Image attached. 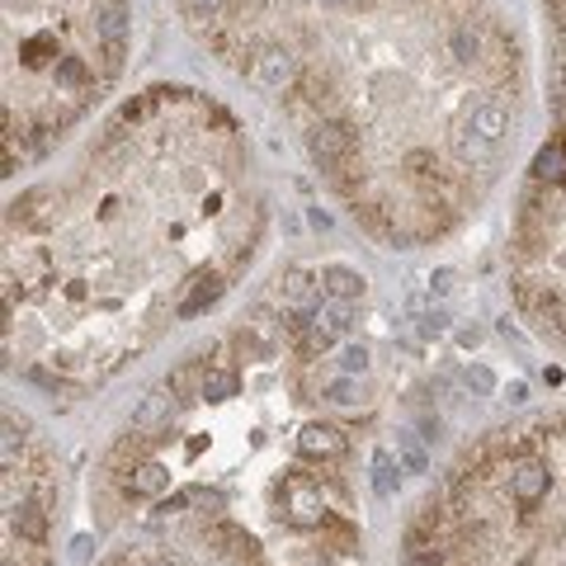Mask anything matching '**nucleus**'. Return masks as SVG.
<instances>
[{
  "instance_id": "nucleus-1",
  "label": "nucleus",
  "mask_w": 566,
  "mask_h": 566,
  "mask_svg": "<svg viewBox=\"0 0 566 566\" xmlns=\"http://www.w3.org/2000/svg\"><path fill=\"white\" fill-rule=\"evenodd\" d=\"M374 397L364 279L297 264L133 406L91 520L193 566H364Z\"/></svg>"
},
{
  "instance_id": "nucleus-2",
  "label": "nucleus",
  "mask_w": 566,
  "mask_h": 566,
  "mask_svg": "<svg viewBox=\"0 0 566 566\" xmlns=\"http://www.w3.org/2000/svg\"><path fill=\"white\" fill-rule=\"evenodd\" d=\"M270 185L241 118L156 81L6 208V364L81 401L199 322L251 274Z\"/></svg>"
},
{
  "instance_id": "nucleus-3",
  "label": "nucleus",
  "mask_w": 566,
  "mask_h": 566,
  "mask_svg": "<svg viewBox=\"0 0 566 566\" xmlns=\"http://www.w3.org/2000/svg\"><path fill=\"white\" fill-rule=\"evenodd\" d=\"M189 39L289 123L368 241L444 245L528 123V57L495 0H175Z\"/></svg>"
},
{
  "instance_id": "nucleus-4",
  "label": "nucleus",
  "mask_w": 566,
  "mask_h": 566,
  "mask_svg": "<svg viewBox=\"0 0 566 566\" xmlns=\"http://www.w3.org/2000/svg\"><path fill=\"white\" fill-rule=\"evenodd\" d=\"M401 566H566V411L476 434L406 515Z\"/></svg>"
},
{
  "instance_id": "nucleus-5",
  "label": "nucleus",
  "mask_w": 566,
  "mask_h": 566,
  "mask_svg": "<svg viewBox=\"0 0 566 566\" xmlns=\"http://www.w3.org/2000/svg\"><path fill=\"white\" fill-rule=\"evenodd\" d=\"M133 0H6V170H33L118 85Z\"/></svg>"
},
{
  "instance_id": "nucleus-6",
  "label": "nucleus",
  "mask_w": 566,
  "mask_h": 566,
  "mask_svg": "<svg viewBox=\"0 0 566 566\" xmlns=\"http://www.w3.org/2000/svg\"><path fill=\"white\" fill-rule=\"evenodd\" d=\"M538 6L547 20V137L515 193L505 279L520 322L566 354V0Z\"/></svg>"
},
{
  "instance_id": "nucleus-7",
  "label": "nucleus",
  "mask_w": 566,
  "mask_h": 566,
  "mask_svg": "<svg viewBox=\"0 0 566 566\" xmlns=\"http://www.w3.org/2000/svg\"><path fill=\"white\" fill-rule=\"evenodd\" d=\"M66 534V472L48 430L6 406V553L0 566H57Z\"/></svg>"
},
{
  "instance_id": "nucleus-8",
  "label": "nucleus",
  "mask_w": 566,
  "mask_h": 566,
  "mask_svg": "<svg viewBox=\"0 0 566 566\" xmlns=\"http://www.w3.org/2000/svg\"><path fill=\"white\" fill-rule=\"evenodd\" d=\"M95 566H193L170 547H156V543H142V538H114V547L104 553Z\"/></svg>"
}]
</instances>
